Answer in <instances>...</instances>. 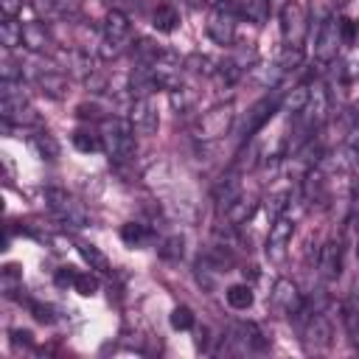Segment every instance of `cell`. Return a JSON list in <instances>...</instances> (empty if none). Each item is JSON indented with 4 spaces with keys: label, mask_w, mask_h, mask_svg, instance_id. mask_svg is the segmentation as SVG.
Segmentation results:
<instances>
[{
    "label": "cell",
    "mask_w": 359,
    "mask_h": 359,
    "mask_svg": "<svg viewBox=\"0 0 359 359\" xmlns=\"http://www.w3.org/2000/svg\"><path fill=\"white\" fill-rule=\"evenodd\" d=\"M342 261H345V250H342V241L339 238H331L320 247V255H317V272L323 280H337L342 275Z\"/></svg>",
    "instance_id": "14"
},
{
    "label": "cell",
    "mask_w": 359,
    "mask_h": 359,
    "mask_svg": "<svg viewBox=\"0 0 359 359\" xmlns=\"http://www.w3.org/2000/svg\"><path fill=\"white\" fill-rule=\"evenodd\" d=\"M50 45H53V36H50V31H48L45 22L31 20V22L22 25V48H25V50H31V53H45V50H50Z\"/></svg>",
    "instance_id": "15"
},
{
    "label": "cell",
    "mask_w": 359,
    "mask_h": 359,
    "mask_svg": "<svg viewBox=\"0 0 359 359\" xmlns=\"http://www.w3.org/2000/svg\"><path fill=\"white\" fill-rule=\"evenodd\" d=\"M0 289H3L6 297H14L17 292H22V272H20L17 264L3 266V272H0Z\"/></svg>",
    "instance_id": "26"
},
{
    "label": "cell",
    "mask_w": 359,
    "mask_h": 359,
    "mask_svg": "<svg viewBox=\"0 0 359 359\" xmlns=\"http://www.w3.org/2000/svg\"><path fill=\"white\" fill-rule=\"evenodd\" d=\"M79 252H81V258L90 264V269H95V272H109V258H107L95 244L79 241Z\"/></svg>",
    "instance_id": "27"
},
{
    "label": "cell",
    "mask_w": 359,
    "mask_h": 359,
    "mask_svg": "<svg viewBox=\"0 0 359 359\" xmlns=\"http://www.w3.org/2000/svg\"><path fill=\"white\" fill-rule=\"evenodd\" d=\"M356 31H359V22L351 20V17H339V34H342V42L351 45L356 39Z\"/></svg>",
    "instance_id": "36"
},
{
    "label": "cell",
    "mask_w": 359,
    "mask_h": 359,
    "mask_svg": "<svg viewBox=\"0 0 359 359\" xmlns=\"http://www.w3.org/2000/svg\"><path fill=\"white\" fill-rule=\"evenodd\" d=\"M289 199H292V194H289V191H280V194H272V196L264 202V210H266L269 224H272L278 216H283V210L289 208Z\"/></svg>",
    "instance_id": "32"
},
{
    "label": "cell",
    "mask_w": 359,
    "mask_h": 359,
    "mask_svg": "<svg viewBox=\"0 0 359 359\" xmlns=\"http://www.w3.org/2000/svg\"><path fill=\"white\" fill-rule=\"evenodd\" d=\"M73 289H76L81 297H93V294L98 292V278H95V275H90V272H76Z\"/></svg>",
    "instance_id": "35"
},
{
    "label": "cell",
    "mask_w": 359,
    "mask_h": 359,
    "mask_svg": "<svg viewBox=\"0 0 359 359\" xmlns=\"http://www.w3.org/2000/svg\"><path fill=\"white\" fill-rule=\"evenodd\" d=\"M31 311H34V317L39 320V323H53V309L50 306H45V303H31Z\"/></svg>",
    "instance_id": "38"
},
{
    "label": "cell",
    "mask_w": 359,
    "mask_h": 359,
    "mask_svg": "<svg viewBox=\"0 0 359 359\" xmlns=\"http://www.w3.org/2000/svg\"><path fill=\"white\" fill-rule=\"evenodd\" d=\"M11 345H34V334L22 331V328H14L11 331Z\"/></svg>",
    "instance_id": "40"
},
{
    "label": "cell",
    "mask_w": 359,
    "mask_h": 359,
    "mask_svg": "<svg viewBox=\"0 0 359 359\" xmlns=\"http://www.w3.org/2000/svg\"><path fill=\"white\" fill-rule=\"evenodd\" d=\"M42 196H45L48 210L56 219H62L65 224H73V227H87L90 224V210L73 194H67L65 188H45Z\"/></svg>",
    "instance_id": "5"
},
{
    "label": "cell",
    "mask_w": 359,
    "mask_h": 359,
    "mask_svg": "<svg viewBox=\"0 0 359 359\" xmlns=\"http://www.w3.org/2000/svg\"><path fill=\"white\" fill-rule=\"evenodd\" d=\"M31 146L36 149V154L42 160H56L59 157V143L48 129H39L36 135H31Z\"/></svg>",
    "instance_id": "24"
},
{
    "label": "cell",
    "mask_w": 359,
    "mask_h": 359,
    "mask_svg": "<svg viewBox=\"0 0 359 359\" xmlns=\"http://www.w3.org/2000/svg\"><path fill=\"white\" fill-rule=\"evenodd\" d=\"M129 121H132L135 132H140V135H154V132H157L160 115H157V107H154L151 95H137V98H132Z\"/></svg>",
    "instance_id": "12"
},
{
    "label": "cell",
    "mask_w": 359,
    "mask_h": 359,
    "mask_svg": "<svg viewBox=\"0 0 359 359\" xmlns=\"http://www.w3.org/2000/svg\"><path fill=\"white\" fill-rule=\"evenodd\" d=\"M0 115L6 126H34L39 121L36 109L28 101V93L20 81H3V95H0Z\"/></svg>",
    "instance_id": "2"
},
{
    "label": "cell",
    "mask_w": 359,
    "mask_h": 359,
    "mask_svg": "<svg viewBox=\"0 0 359 359\" xmlns=\"http://www.w3.org/2000/svg\"><path fill=\"white\" fill-rule=\"evenodd\" d=\"M73 280H76V269H73V266H62V269L56 272V283H59V286H73Z\"/></svg>",
    "instance_id": "39"
},
{
    "label": "cell",
    "mask_w": 359,
    "mask_h": 359,
    "mask_svg": "<svg viewBox=\"0 0 359 359\" xmlns=\"http://www.w3.org/2000/svg\"><path fill=\"white\" fill-rule=\"evenodd\" d=\"M132 39V22L126 17V11L121 8H109L104 22H101V48L98 53L104 59H115Z\"/></svg>",
    "instance_id": "3"
},
{
    "label": "cell",
    "mask_w": 359,
    "mask_h": 359,
    "mask_svg": "<svg viewBox=\"0 0 359 359\" xmlns=\"http://www.w3.org/2000/svg\"><path fill=\"white\" fill-rule=\"evenodd\" d=\"M151 25H154L160 34H171V31L180 25V11H177L171 3H160V6L151 11Z\"/></svg>",
    "instance_id": "21"
},
{
    "label": "cell",
    "mask_w": 359,
    "mask_h": 359,
    "mask_svg": "<svg viewBox=\"0 0 359 359\" xmlns=\"http://www.w3.org/2000/svg\"><path fill=\"white\" fill-rule=\"evenodd\" d=\"M236 14L247 17V20L255 22V25H261V22H266V17H269V0H238V3H236Z\"/></svg>",
    "instance_id": "22"
},
{
    "label": "cell",
    "mask_w": 359,
    "mask_h": 359,
    "mask_svg": "<svg viewBox=\"0 0 359 359\" xmlns=\"http://www.w3.org/2000/svg\"><path fill=\"white\" fill-rule=\"evenodd\" d=\"M303 345L309 351H320L331 345V323L323 311H311L303 306Z\"/></svg>",
    "instance_id": "10"
},
{
    "label": "cell",
    "mask_w": 359,
    "mask_h": 359,
    "mask_svg": "<svg viewBox=\"0 0 359 359\" xmlns=\"http://www.w3.org/2000/svg\"><path fill=\"white\" fill-rule=\"evenodd\" d=\"M22 6H25V0H0L3 17H17V14L22 11Z\"/></svg>",
    "instance_id": "37"
},
{
    "label": "cell",
    "mask_w": 359,
    "mask_h": 359,
    "mask_svg": "<svg viewBox=\"0 0 359 359\" xmlns=\"http://www.w3.org/2000/svg\"><path fill=\"white\" fill-rule=\"evenodd\" d=\"M233 121H236V109L233 104H216L210 109H205L196 123H194V137L202 140V143H210V140H222L224 135H230L233 129Z\"/></svg>",
    "instance_id": "4"
},
{
    "label": "cell",
    "mask_w": 359,
    "mask_h": 359,
    "mask_svg": "<svg viewBox=\"0 0 359 359\" xmlns=\"http://www.w3.org/2000/svg\"><path fill=\"white\" fill-rule=\"evenodd\" d=\"M101 143H104V151L118 160V163H126L135 157V149H137V140H135V126L129 118H104L101 121Z\"/></svg>",
    "instance_id": "1"
},
{
    "label": "cell",
    "mask_w": 359,
    "mask_h": 359,
    "mask_svg": "<svg viewBox=\"0 0 359 359\" xmlns=\"http://www.w3.org/2000/svg\"><path fill=\"white\" fill-rule=\"evenodd\" d=\"M269 306L278 311V314H286V317H297L306 306L303 294L297 292V286L289 280V278H278L272 283V292H269Z\"/></svg>",
    "instance_id": "9"
},
{
    "label": "cell",
    "mask_w": 359,
    "mask_h": 359,
    "mask_svg": "<svg viewBox=\"0 0 359 359\" xmlns=\"http://www.w3.org/2000/svg\"><path fill=\"white\" fill-rule=\"evenodd\" d=\"M205 31H208V36H210L216 45H233V39H236V6L219 3V6L208 14Z\"/></svg>",
    "instance_id": "8"
},
{
    "label": "cell",
    "mask_w": 359,
    "mask_h": 359,
    "mask_svg": "<svg viewBox=\"0 0 359 359\" xmlns=\"http://www.w3.org/2000/svg\"><path fill=\"white\" fill-rule=\"evenodd\" d=\"M339 45L342 42V34H339V17H325L317 28V36H314V56L320 65H331L337 62V53H339Z\"/></svg>",
    "instance_id": "7"
},
{
    "label": "cell",
    "mask_w": 359,
    "mask_h": 359,
    "mask_svg": "<svg viewBox=\"0 0 359 359\" xmlns=\"http://www.w3.org/2000/svg\"><path fill=\"white\" fill-rule=\"evenodd\" d=\"M300 62H303V48H292V45H283V50H280V59H278V67H280L283 73H289V70H297V67H300Z\"/></svg>",
    "instance_id": "34"
},
{
    "label": "cell",
    "mask_w": 359,
    "mask_h": 359,
    "mask_svg": "<svg viewBox=\"0 0 359 359\" xmlns=\"http://www.w3.org/2000/svg\"><path fill=\"white\" fill-rule=\"evenodd\" d=\"M0 45L6 50H14L22 45V22H17V17H3L0 22Z\"/></svg>",
    "instance_id": "23"
},
{
    "label": "cell",
    "mask_w": 359,
    "mask_h": 359,
    "mask_svg": "<svg viewBox=\"0 0 359 359\" xmlns=\"http://www.w3.org/2000/svg\"><path fill=\"white\" fill-rule=\"evenodd\" d=\"M157 252H160L163 261H180L182 252H185V241H182V236H168V238H163L160 247H157Z\"/></svg>",
    "instance_id": "30"
},
{
    "label": "cell",
    "mask_w": 359,
    "mask_h": 359,
    "mask_svg": "<svg viewBox=\"0 0 359 359\" xmlns=\"http://www.w3.org/2000/svg\"><path fill=\"white\" fill-rule=\"evenodd\" d=\"M230 342L236 345V351H255V348L266 345V339L255 323H236L230 328Z\"/></svg>",
    "instance_id": "17"
},
{
    "label": "cell",
    "mask_w": 359,
    "mask_h": 359,
    "mask_svg": "<svg viewBox=\"0 0 359 359\" xmlns=\"http://www.w3.org/2000/svg\"><path fill=\"white\" fill-rule=\"evenodd\" d=\"M280 36L286 45L292 48H303L306 36H309V14L300 3L289 0L283 8H280Z\"/></svg>",
    "instance_id": "6"
},
{
    "label": "cell",
    "mask_w": 359,
    "mask_h": 359,
    "mask_svg": "<svg viewBox=\"0 0 359 359\" xmlns=\"http://www.w3.org/2000/svg\"><path fill=\"white\" fill-rule=\"evenodd\" d=\"M356 227H359V224H356Z\"/></svg>",
    "instance_id": "41"
},
{
    "label": "cell",
    "mask_w": 359,
    "mask_h": 359,
    "mask_svg": "<svg viewBox=\"0 0 359 359\" xmlns=\"http://www.w3.org/2000/svg\"><path fill=\"white\" fill-rule=\"evenodd\" d=\"M309 84H297L294 90H292V95H280V104L286 107V109H292L294 115H300L303 112V107H306V101H309Z\"/></svg>",
    "instance_id": "31"
},
{
    "label": "cell",
    "mask_w": 359,
    "mask_h": 359,
    "mask_svg": "<svg viewBox=\"0 0 359 359\" xmlns=\"http://www.w3.org/2000/svg\"><path fill=\"white\" fill-rule=\"evenodd\" d=\"M73 146L84 154H93V151H101L104 143H101V135L98 132H90V129H76L73 132Z\"/></svg>",
    "instance_id": "29"
},
{
    "label": "cell",
    "mask_w": 359,
    "mask_h": 359,
    "mask_svg": "<svg viewBox=\"0 0 359 359\" xmlns=\"http://www.w3.org/2000/svg\"><path fill=\"white\" fill-rule=\"evenodd\" d=\"M224 297H227L230 309H236V311H247V309L252 306V300H255L252 286H247V283H233V286L224 292Z\"/></svg>",
    "instance_id": "25"
},
{
    "label": "cell",
    "mask_w": 359,
    "mask_h": 359,
    "mask_svg": "<svg viewBox=\"0 0 359 359\" xmlns=\"http://www.w3.org/2000/svg\"><path fill=\"white\" fill-rule=\"evenodd\" d=\"M278 107H280V93H269V95H264V98H258L252 107H250V112H247V118H244V126H241V137L244 140H250L258 129H264V123L278 112Z\"/></svg>",
    "instance_id": "11"
},
{
    "label": "cell",
    "mask_w": 359,
    "mask_h": 359,
    "mask_svg": "<svg viewBox=\"0 0 359 359\" xmlns=\"http://www.w3.org/2000/svg\"><path fill=\"white\" fill-rule=\"evenodd\" d=\"M292 233H294V222L289 216H278L269 224V233H266V258L269 261H280L286 255V247L292 241Z\"/></svg>",
    "instance_id": "13"
},
{
    "label": "cell",
    "mask_w": 359,
    "mask_h": 359,
    "mask_svg": "<svg viewBox=\"0 0 359 359\" xmlns=\"http://www.w3.org/2000/svg\"><path fill=\"white\" fill-rule=\"evenodd\" d=\"M121 241L126 247H132V250H143V247H149L154 241V230L149 224H140V222H126L121 227Z\"/></svg>",
    "instance_id": "19"
},
{
    "label": "cell",
    "mask_w": 359,
    "mask_h": 359,
    "mask_svg": "<svg viewBox=\"0 0 359 359\" xmlns=\"http://www.w3.org/2000/svg\"><path fill=\"white\" fill-rule=\"evenodd\" d=\"M182 67H185L188 73H196V76H210V73H216V62H213L208 53H191V56H185V59H182Z\"/></svg>",
    "instance_id": "28"
},
{
    "label": "cell",
    "mask_w": 359,
    "mask_h": 359,
    "mask_svg": "<svg viewBox=\"0 0 359 359\" xmlns=\"http://www.w3.org/2000/svg\"><path fill=\"white\" fill-rule=\"evenodd\" d=\"M255 210H258V199L255 196H247L244 191L224 208V219H227V224L230 227H241V224H247L252 216H255Z\"/></svg>",
    "instance_id": "16"
},
{
    "label": "cell",
    "mask_w": 359,
    "mask_h": 359,
    "mask_svg": "<svg viewBox=\"0 0 359 359\" xmlns=\"http://www.w3.org/2000/svg\"><path fill=\"white\" fill-rule=\"evenodd\" d=\"M168 323H171V328H174V331H188V328H194L196 317H194V311H191L188 306H174V309H171Z\"/></svg>",
    "instance_id": "33"
},
{
    "label": "cell",
    "mask_w": 359,
    "mask_h": 359,
    "mask_svg": "<svg viewBox=\"0 0 359 359\" xmlns=\"http://www.w3.org/2000/svg\"><path fill=\"white\" fill-rule=\"evenodd\" d=\"M339 311H342V325H345V331H348L351 342L359 348V294H356V297L342 300Z\"/></svg>",
    "instance_id": "20"
},
{
    "label": "cell",
    "mask_w": 359,
    "mask_h": 359,
    "mask_svg": "<svg viewBox=\"0 0 359 359\" xmlns=\"http://www.w3.org/2000/svg\"><path fill=\"white\" fill-rule=\"evenodd\" d=\"M34 81H36V87H39L45 95H50V98H62V95L67 93V79H65V73H62L59 67L36 70Z\"/></svg>",
    "instance_id": "18"
}]
</instances>
